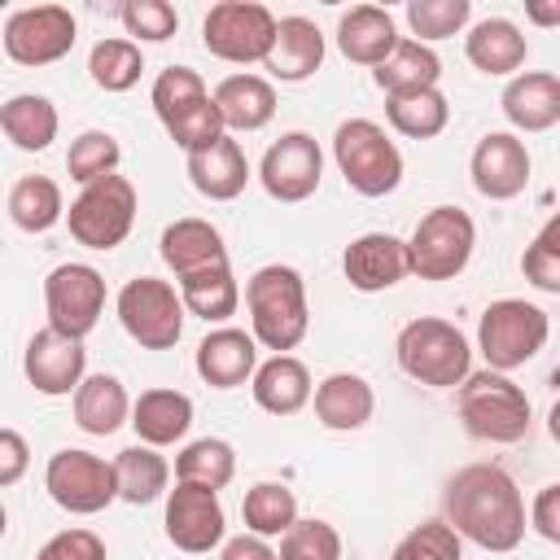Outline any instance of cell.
Returning a JSON list of instances; mask_svg holds the SVG:
<instances>
[{"instance_id":"9","label":"cell","mask_w":560,"mask_h":560,"mask_svg":"<svg viewBox=\"0 0 560 560\" xmlns=\"http://www.w3.org/2000/svg\"><path fill=\"white\" fill-rule=\"evenodd\" d=\"M136 184L127 179V175H105V179H96V184H88L74 201H70V210H66V228H70V236L79 241V245H88V249H118L127 236H131V228H136Z\"/></svg>"},{"instance_id":"37","label":"cell","mask_w":560,"mask_h":560,"mask_svg":"<svg viewBox=\"0 0 560 560\" xmlns=\"http://www.w3.org/2000/svg\"><path fill=\"white\" fill-rule=\"evenodd\" d=\"M385 118L398 136L407 140H433L446 131L451 122V101L429 88V92H411V96H385Z\"/></svg>"},{"instance_id":"15","label":"cell","mask_w":560,"mask_h":560,"mask_svg":"<svg viewBox=\"0 0 560 560\" xmlns=\"http://www.w3.org/2000/svg\"><path fill=\"white\" fill-rule=\"evenodd\" d=\"M166 538L188 551V556H206L210 547L228 542V516L219 503V490L210 486H192V481H175V490L166 494Z\"/></svg>"},{"instance_id":"4","label":"cell","mask_w":560,"mask_h":560,"mask_svg":"<svg viewBox=\"0 0 560 560\" xmlns=\"http://www.w3.org/2000/svg\"><path fill=\"white\" fill-rule=\"evenodd\" d=\"M455 407H459L468 438H477V442L508 446L529 433V398L508 372H494V368L472 372L455 389Z\"/></svg>"},{"instance_id":"16","label":"cell","mask_w":560,"mask_h":560,"mask_svg":"<svg viewBox=\"0 0 560 560\" xmlns=\"http://www.w3.org/2000/svg\"><path fill=\"white\" fill-rule=\"evenodd\" d=\"M529 149L516 131H486L468 158V175H472V188L490 201H512L525 192L529 184Z\"/></svg>"},{"instance_id":"48","label":"cell","mask_w":560,"mask_h":560,"mask_svg":"<svg viewBox=\"0 0 560 560\" xmlns=\"http://www.w3.org/2000/svg\"><path fill=\"white\" fill-rule=\"evenodd\" d=\"M521 276L542 293H560V254L547 249L542 241H529L521 254Z\"/></svg>"},{"instance_id":"46","label":"cell","mask_w":560,"mask_h":560,"mask_svg":"<svg viewBox=\"0 0 560 560\" xmlns=\"http://www.w3.org/2000/svg\"><path fill=\"white\" fill-rule=\"evenodd\" d=\"M280 560H341V534L328 521L306 516L280 538Z\"/></svg>"},{"instance_id":"38","label":"cell","mask_w":560,"mask_h":560,"mask_svg":"<svg viewBox=\"0 0 560 560\" xmlns=\"http://www.w3.org/2000/svg\"><path fill=\"white\" fill-rule=\"evenodd\" d=\"M140 70H144V52L136 39H122V35H109V39H96L92 52H88V74L101 92H127L140 83Z\"/></svg>"},{"instance_id":"41","label":"cell","mask_w":560,"mask_h":560,"mask_svg":"<svg viewBox=\"0 0 560 560\" xmlns=\"http://www.w3.org/2000/svg\"><path fill=\"white\" fill-rule=\"evenodd\" d=\"M118 162H122V144L109 136V131H83L70 140V153H66V171L74 184H96L105 175H118Z\"/></svg>"},{"instance_id":"17","label":"cell","mask_w":560,"mask_h":560,"mask_svg":"<svg viewBox=\"0 0 560 560\" xmlns=\"http://www.w3.org/2000/svg\"><path fill=\"white\" fill-rule=\"evenodd\" d=\"M22 368H26V381L35 385V394L61 398V394H74L88 381V350H83V341L66 337L57 328H39L26 341Z\"/></svg>"},{"instance_id":"6","label":"cell","mask_w":560,"mask_h":560,"mask_svg":"<svg viewBox=\"0 0 560 560\" xmlns=\"http://www.w3.org/2000/svg\"><path fill=\"white\" fill-rule=\"evenodd\" d=\"M118 324L122 332L140 346V350H175V341L184 337V319L188 306L179 298V284L158 280V276H136L118 289Z\"/></svg>"},{"instance_id":"7","label":"cell","mask_w":560,"mask_h":560,"mask_svg":"<svg viewBox=\"0 0 560 560\" xmlns=\"http://www.w3.org/2000/svg\"><path fill=\"white\" fill-rule=\"evenodd\" d=\"M547 311L525 302V298H499L481 311L477 319V350L486 359V368L494 372H512L525 368L542 346H547Z\"/></svg>"},{"instance_id":"22","label":"cell","mask_w":560,"mask_h":560,"mask_svg":"<svg viewBox=\"0 0 560 560\" xmlns=\"http://www.w3.org/2000/svg\"><path fill=\"white\" fill-rule=\"evenodd\" d=\"M315 420L332 433H354L372 420L376 411V394L359 372H332L315 385Z\"/></svg>"},{"instance_id":"21","label":"cell","mask_w":560,"mask_h":560,"mask_svg":"<svg viewBox=\"0 0 560 560\" xmlns=\"http://www.w3.org/2000/svg\"><path fill=\"white\" fill-rule=\"evenodd\" d=\"M499 105L516 131H551L560 122V74L525 70L508 79Z\"/></svg>"},{"instance_id":"2","label":"cell","mask_w":560,"mask_h":560,"mask_svg":"<svg viewBox=\"0 0 560 560\" xmlns=\"http://www.w3.org/2000/svg\"><path fill=\"white\" fill-rule=\"evenodd\" d=\"M245 311H249V332L262 350L289 354L302 346L311 328V306H306V280L289 262H267L245 280Z\"/></svg>"},{"instance_id":"51","label":"cell","mask_w":560,"mask_h":560,"mask_svg":"<svg viewBox=\"0 0 560 560\" xmlns=\"http://www.w3.org/2000/svg\"><path fill=\"white\" fill-rule=\"evenodd\" d=\"M219 560H280V551H271V542L267 538H258V534H236V538H228L223 542V551H219Z\"/></svg>"},{"instance_id":"1","label":"cell","mask_w":560,"mask_h":560,"mask_svg":"<svg viewBox=\"0 0 560 560\" xmlns=\"http://www.w3.org/2000/svg\"><path fill=\"white\" fill-rule=\"evenodd\" d=\"M442 516L459 538L477 542L481 551H516L529 529L525 494L499 464L459 468L442 490Z\"/></svg>"},{"instance_id":"5","label":"cell","mask_w":560,"mask_h":560,"mask_svg":"<svg viewBox=\"0 0 560 560\" xmlns=\"http://www.w3.org/2000/svg\"><path fill=\"white\" fill-rule=\"evenodd\" d=\"M332 162L359 197H385L402 184V153L372 118H346L332 136Z\"/></svg>"},{"instance_id":"40","label":"cell","mask_w":560,"mask_h":560,"mask_svg":"<svg viewBox=\"0 0 560 560\" xmlns=\"http://www.w3.org/2000/svg\"><path fill=\"white\" fill-rule=\"evenodd\" d=\"M214 92L206 88V79L192 70V66H166L158 79H153V92H149V101H153V109H158V118L171 127L179 114H188L192 105H201V101H210Z\"/></svg>"},{"instance_id":"11","label":"cell","mask_w":560,"mask_h":560,"mask_svg":"<svg viewBox=\"0 0 560 560\" xmlns=\"http://www.w3.org/2000/svg\"><path fill=\"white\" fill-rule=\"evenodd\" d=\"M44 490L61 512L96 516L118 499V468H114V459H101L92 451L61 446L57 455H48Z\"/></svg>"},{"instance_id":"31","label":"cell","mask_w":560,"mask_h":560,"mask_svg":"<svg viewBox=\"0 0 560 560\" xmlns=\"http://www.w3.org/2000/svg\"><path fill=\"white\" fill-rule=\"evenodd\" d=\"M57 127H61L57 105L48 96H39V92H18V96H9L0 105V131L22 153H44L57 140Z\"/></svg>"},{"instance_id":"54","label":"cell","mask_w":560,"mask_h":560,"mask_svg":"<svg viewBox=\"0 0 560 560\" xmlns=\"http://www.w3.org/2000/svg\"><path fill=\"white\" fill-rule=\"evenodd\" d=\"M547 433H551V442H560V398H556L551 411H547Z\"/></svg>"},{"instance_id":"35","label":"cell","mask_w":560,"mask_h":560,"mask_svg":"<svg viewBox=\"0 0 560 560\" xmlns=\"http://www.w3.org/2000/svg\"><path fill=\"white\" fill-rule=\"evenodd\" d=\"M9 219L22 228V232H48L66 219V201H61V184L48 179V175H22L13 188H9Z\"/></svg>"},{"instance_id":"13","label":"cell","mask_w":560,"mask_h":560,"mask_svg":"<svg viewBox=\"0 0 560 560\" xmlns=\"http://www.w3.org/2000/svg\"><path fill=\"white\" fill-rule=\"evenodd\" d=\"M44 311L48 328L83 341L105 311V276L92 262H61L44 276Z\"/></svg>"},{"instance_id":"42","label":"cell","mask_w":560,"mask_h":560,"mask_svg":"<svg viewBox=\"0 0 560 560\" xmlns=\"http://www.w3.org/2000/svg\"><path fill=\"white\" fill-rule=\"evenodd\" d=\"M468 18H472V0H407V26H411V39L420 44L459 35Z\"/></svg>"},{"instance_id":"47","label":"cell","mask_w":560,"mask_h":560,"mask_svg":"<svg viewBox=\"0 0 560 560\" xmlns=\"http://www.w3.org/2000/svg\"><path fill=\"white\" fill-rule=\"evenodd\" d=\"M35 560H105V538L92 534V529H83V525H74V529L52 534L35 551Z\"/></svg>"},{"instance_id":"52","label":"cell","mask_w":560,"mask_h":560,"mask_svg":"<svg viewBox=\"0 0 560 560\" xmlns=\"http://www.w3.org/2000/svg\"><path fill=\"white\" fill-rule=\"evenodd\" d=\"M525 18L534 26H560V0H529L525 4Z\"/></svg>"},{"instance_id":"23","label":"cell","mask_w":560,"mask_h":560,"mask_svg":"<svg viewBox=\"0 0 560 560\" xmlns=\"http://www.w3.org/2000/svg\"><path fill=\"white\" fill-rule=\"evenodd\" d=\"M158 249H162V262L175 271V280H184L192 271H206L214 262H228V245H223V236H219V228L210 219H175V223H166Z\"/></svg>"},{"instance_id":"32","label":"cell","mask_w":560,"mask_h":560,"mask_svg":"<svg viewBox=\"0 0 560 560\" xmlns=\"http://www.w3.org/2000/svg\"><path fill=\"white\" fill-rule=\"evenodd\" d=\"M372 79H376V88H381L385 96H411V92L438 88L442 61H438V52H433L429 44H420V39H398V48L372 70Z\"/></svg>"},{"instance_id":"53","label":"cell","mask_w":560,"mask_h":560,"mask_svg":"<svg viewBox=\"0 0 560 560\" xmlns=\"http://www.w3.org/2000/svg\"><path fill=\"white\" fill-rule=\"evenodd\" d=\"M534 241H542L547 249H556V254H560V210H556V214H551V219L542 223V232H538Z\"/></svg>"},{"instance_id":"10","label":"cell","mask_w":560,"mask_h":560,"mask_svg":"<svg viewBox=\"0 0 560 560\" xmlns=\"http://www.w3.org/2000/svg\"><path fill=\"white\" fill-rule=\"evenodd\" d=\"M477 249V223L459 206H433L420 214L407 254H411V276L420 280H455Z\"/></svg>"},{"instance_id":"8","label":"cell","mask_w":560,"mask_h":560,"mask_svg":"<svg viewBox=\"0 0 560 560\" xmlns=\"http://www.w3.org/2000/svg\"><path fill=\"white\" fill-rule=\"evenodd\" d=\"M276 31L280 18L267 4L254 0H219L210 4L206 22H201V44L210 57L232 61V66H262L276 48Z\"/></svg>"},{"instance_id":"26","label":"cell","mask_w":560,"mask_h":560,"mask_svg":"<svg viewBox=\"0 0 560 560\" xmlns=\"http://www.w3.org/2000/svg\"><path fill=\"white\" fill-rule=\"evenodd\" d=\"M249 389H254V402H258L267 416H298V411L315 398L311 372H306V363L293 359V354H271L267 363H258Z\"/></svg>"},{"instance_id":"24","label":"cell","mask_w":560,"mask_h":560,"mask_svg":"<svg viewBox=\"0 0 560 560\" xmlns=\"http://www.w3.org/2000/svg\"><path fill=\"white\" fill-rule=\"evenodd\" d=\"M324 66V31L311 22V18H280V31H276V48L271 57L262 61V70L280 83H302L311 79L315 70Z\"/></svg>"},{"instance_id":"14","label":"cell","mask_w":560,"mask_h":560,"mask_svg":"<svg viewBox=\"0 0 560 560\" xmlns=\"http://www.w3.org/2000/svg\"><path fill=\"white\" fill-rule=\"evenodd\" d=\"M319 179H324V153H319L315 136H306V131H284L276 144H267V153L258 162L262 192L284 206L315 197Z\"/></svg>"},{"instance_id":"25","label":"cell","mask_w":560,"mask_h":560,"mask_svg":"<svg viewBox=\"0 0 560 560\" xmlns=\"http://www.w3.org/2000/svg\"><path fill=\"white\" fill-rule=\"evenodd\" d=\"M188 179L210 201H236L245 192V184H249V158H245L241 140L223 136L210 149L188 153Z\"/></svg>"},{"instance_id":"27","label":"cell","mask_w":560,"mask_h":560,"mask_svg":"<svg viewBox=\"0 0 560 560\" xmlns=\"http://www.w3.org/2000/svg\"><path fill=\"white\" fill-rule=\"evenodd\" d=\"M464 52H468V61L481 74H494V79L512 74L516 79V70L529 57V44H525V35H521L516 22H508V18H481L464 35Z\"/></svg>"},{"instance_id":"34","label":"cell","mask_w":560,"mask_h":560,"mask_svg":"<svg viewBox=\"0 0 560 560\" xmlns=\"http://www.w3.org/2000/svg\"><path fill=\"white\" fill-rule=\"evenodd\" d=\"M179 298L188 306V315L206 319V324H223L236 315L241 306V284L232 276V262H214L206 271H192L179 280Z\"/></svg>"},{"instance_id":"39","label":"cell","mask_w":560,"mask_h":560,"mask_svg":"<svg viewBox=\"0 0 560 560\" xmlns=\"http://www.w3.org/2000/svg\"><path fill=\"white\" fill-rule=\"evenodd\" d=\"M236 477V451L223 438H197L175 455V481H192V486H210L223 490Z\"/></svg>"},{"instance_id":"12","label":"cell","mask_w":560,"mask_h":560,"mask_svg":"<svg viewBox=\"0 0 560 560\" xmlns=\"http://www.w3.org/2000/svg\"><path fill=\"white\" fill-rule=\"evenodd\" d=\"M4 57L18 66H52L61 61L74 39H79V22L66 4H26L13 9L4 18Z\"/></svg>"},{"instance_id":"19","label":"cell","mask_w":560,"mask_h":560,"mask_svg":"<svg viewBox=\"0 0 560 560\" xmlns=\"http://www.w3.org/2000/svg\"><path fill=\"white\" fill-rule=\"evenodd\" d=\"M197 376L210 385V389H236L245 381H254L258 372V341L254 332L245 328H210L201 341H197Z\"/></svg>"},{"instance_id":"44","label":"cell","mask_w":560,"mask_h":560,"mask_svg":"<svg viewBox=\"0 0 560 560\" xmlns=\"http://www.w3.org/2000/svg\"><path fill=\"white\" fill-rule=\"evenodd\" d=\"M118 18L136 44H162L179 31V13L166 0H127L118 4Z\"/></svg>"},{"instance_id":"30","label":"cell","mask_w":560,"mask_h":560,"mask_svg":"<svg viewBox=\"0 0 560 560\" xmlns=\"http://www.w3.org/2000/svg\"><path fill=\"white\" fill-rule=\"evenodd\" d=\"M131 429L144 446H171L192 429V398L179 389H144L131 407Z\"/></svg>"},{"instance_id":"50","label":"cell","mask_w":560,"mask_h":560,"mask_svg":"<svg viewBox=\"0 0 560 560\" xmlns=\"http://www.w3.org/2000/svg\"><path fill=\"white\" fill-rule=\"evenodd\" d=\"M31 464V451H26V438L18 429H0V486H18L22 472Z\"/></svg>"},{"instance_id":"29","label":"cell","mask_w":560,"mask_h":560,"mask_svg":"<svg viewBox=\"0 0 560 560\" xmlns=\"http://www.w3.org/2000/svg\"><path fill=\"white\" fill-rule=\"evenodd\" d=\"M131 398H127V389H122V381L118 376H109V372H92L79 389H74V424L83 429V433H92V438H109V433H118L122 424H131Z\"/></svg>"},{"instance_id":"45","label":"cell","mask_w":560,"mask_h":560,"mask_svg":"<svg viewBox=\"0 0 560 560\" xmlns=\"http://www.w3.org/2000/svg\"><path fill=\"white\" fill-rule=\"evenodd\" d=\"M166 136H171V140L184 149V158H188V153H201V149L219 144V140L228 136V122H223V114H219V105H214V96H210V101L192 105L188 114H179V118L166 127Z\"/></svg>"},{"instance_id":"28","label":"cell","mask_w":560,"mask_h":560,"mask_svg":"<svg viewBox=\"0 0 560 560\" xmlns=\"http://www.w3.org/2000/svg\"><path fill=\"white\" fill-rule=\"evenodd\" d=\"M214 105L232 131H262L276 118V88L262 74H228L214 88Z\"/></svg>"},{"instance_id":"18","label":"cell","mask_w":560,"mask_h":560,"mask_svg":"<svg viewBox=\"0 0 560 560\" xmlns=\"http://www.w3.org/2000/svg\"><path fill=\"white\" fill-rule=\"evenodd\" d=\"M341 271L350 280V289H359V293H385L411 276L407 241H398L394 232H363L346 245Z\"/></svg>"},{"instance_id":"20","label":"cell","mask_w":560,"mask_h":560,"mask_svg":"<svg viewBox=\"0 0 560 560\" xmlns=\"http://www.w3.org/2000/svg\"><path fill=\"white\" fill-rule=\"evenodd\" d=\"M398 39L402 35H398L389 9H381V4H354V9H346L337 18V48L354 66H372L376 70L398 48Z\"/></svg>"},{"instance_id":"36","label":"cell","mask_w":560,"mask_h":560,"mask_svg":"<svg viewBox=\"0 0 560 560\" xmlns=\"http://www.w3.org/2000/svg\"><path fill=\"white\" fill-rule=\"evenodd\" d=\"M241 516H245V529L258 534V538H284L302 516H298V494L280 481H258L245 490L241 499Z\"/></svg>"},{"instance_id":"33","label":"cell","mask_w":560,"mask_h":560,"mask_svg":"<svg viewBox=\"0 0 560 560\" xmlns=\"http://www.w3.org/2000/svg\"><path fill=\"white\" fill-rule=\"evenodd\" d=\"M114 468H118V499L131 503V508H144V503H158L162 494H171V464L166 455H158V446H127L114 455Z\"/></svg>"},{"instance_id":"43","label":"cell","mask_w":560,"mask_h":560,"mask_svg":"<svg viewBox=\"0 0 560 560\" xmlns=\"http://www.w3.org/2000/svg\"><path fill=\"white\" fill-rule=\"evenodd\" d=\"M389 560H464V538L446 525V516H433L420 521L411 534H402Z\"/></svg>"},{"instance_id":"49","label":"cell","mask_w":560,"mask_h":560,"mask_svg":"<svg viewBox=\"0 0 560 560\" xmlns=\"http://www.w3.org/2000/svg\"><path fill=\"white\" fill-rule=\"evenodd\" d=\"M529 529L538 538H547V542L560 547V481H551V486H542L534 494V503H529Z\"/></svg>"},{"instance_id":"3","label":"cell","mask_w":560,"mask_h":560,"mask_svg":"<svg viewBox=\"0 0 560 560\" xmlns=\"http://www.w3.org/2000/svg\"><path fill=\"white\" fill-rule=\"evenodd\" d=\"M394 359L411 381L433 385V389H459L472 376V346L442 315H420L402 324L394 341Z\"/></svg>"}]
</instances>
